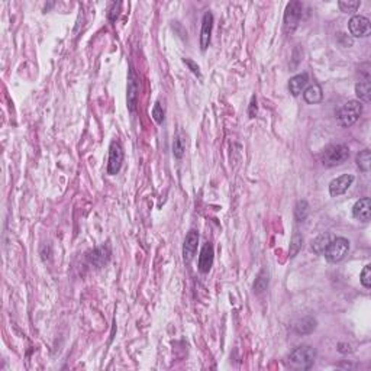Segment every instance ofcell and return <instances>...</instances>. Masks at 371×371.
<instances>
[{"label": "cell", "instance_id": "obj_17", "mask_svg": "<svg viewBox=\"0 0 371 371\" xmlns=\"http://www.w3.org/2000/svg\"><path fill=\"white\" fill-rule=\"evenodd\" d=\"M355 95L360 99V102L364 103H370L371 100V84L370 81L363 80L358 81L355 84Z\"/></svg>", "mask_w": 371, "mask_h": 371}, {"label": "cell", "instance_id": "obj_4", "mask_svg": "<svg viewBox=\"0 0 371 371\" xmlns=\"http://www.w3.org/2000/svg\"><path fill=\"white\" fill-rule=\"evenodd\" d=\"M302 15H303V5L300 2L293 0L287 5L284 12V19H283L286 33H293L298 29L299 24L302 21Z\"/></svg>", "mask_w": 371, "mask_h": 371}, {"label": "cell", "instance_id": "obj_20", "mask_svg": "<svg viewBox=\"0 0 371 371\" xmlns=\"http://www.w3.org/2000/svg\"><path fill=\"white\" fill-rule=\"evenodd\" d=\"M302 247H303V236L296 231V232L293 234V236H291L290 247H289V257H290V258H294L299 252H300Z\"/></svg>", "mask_w": 371, "mask_h": 371}, {"label": "cell", "instance_id": "obj_7", "mask_svg": "<svg viewBox=\"0 0 371 371\" xmlns=\"http://www.w3.org/2000/svg\"><path fill=\"white\" fill-rule=\"evenodd\" d=\"M348 29L354 38H364L368 36L371 31L370 19L361 15H354L348 22Z\"/></svg>", "mask_w": 371, "mask_h": 371}, {"label": "cell", "instance_id": "obj_3", "mask_svg": "<svg viewBox=\"0 0 371 371\" xmlns=\"http://www.w3.org/2000/svg\"><path fill=\"white\" fill-rule=\"evenodd\" d=\"M349 157V148L344 144L328 146L322 154V164L326 167H335L345 162Z\"/></svg>", "mask_w": 371, "mask_h": 371}, {"label": "cell", "instance_id": "obj_22", "mask_svg": "<svg viewBox=\"0 0 371 371\" xmlns=\"http://www.w3.org/2000/svg\"><path fill=\"white\" fill-rule=\"evenodd\" d=\"M309 212H310L309 203L306 200H299L296 203V208H294V218L298 222H305L309 216Z\"/></svg>", "mask_w": 371, "mask_h": 371}, {"label": "cell", "instance_id": "obj_19", "mask_svg": "<svg viewBox=\"0 0 371 371\" xmlns=\"http://www.w3.org/2000/svg\"><path fill=\"white\" fill-rule=\"evenodd\" d=\"M329 242H331V235L329 234L319 235L315 241L312 242V250H313V252H316V254H323L325 250H326V247L329 245Z\"/></svg>", "mask_w": 371, "mask_h": 371}, {"label": "cell", "instance_id": "obj_9", "mask_svg": "<svg viewBox=\"0 0 371 371\" xmlns=\"http://www.w3.org/2000/svg\"><path fill=\"white\" fill-rule=\"evenodd\" d=\"M197 244H199V232L197 231H189V234L186 235L184 245H183V258L189 264L192 263V259L196 255V251H197Z\"/></svg>", "mask_w": 371, "mask_h": 371}, {"label": "cell", "instance_id": "obj_12", "mask_svg": "<svg viewBox=\"0 0 371 371\" xmlns=\"http://www.w3.org/2000/svg\"><path fill=\"white\" fill-rule=\"evenodd\" d=\"M370 212H371V200L370 197H363L360 200H357L353 208V216L360 222L367 224L370 220Z\"/></svg>", "mask_w": 371, "mask_h": 371}, {"label": "cell", "instance_id": "obj_5", "mask_svg": "<svg viewBox=\"0 0 371 371\" xmlns=\"http://www.w3.org/2000/svg\"><path fill=\"white\" fill-rule=\"evenodd\" d=\"M348 251H349V241H348L347 238L338 236L333 241L329 242V245L326 247L323 255L329 263H339V261H342V259L345 258Z\"/></svg>", "mask_w": 371, "mask_h": 371}, {"label": "cell", "instance_id": "obj_28", "mask_svg": "<svg viewBox=\"0 0 371 371\" xmlns=\"http://www.w3.org/2000/svg\"><path fill=\"white\" fill-rule=\"evenodd\" d=\"M183 61H184V64H186V65H189V68L192 70V73L196 74L197 77H202V74H200V68H199V65L194 64V63H193V61H192V60H187V58H184Z\"/></svg>", "mask_w": 371, "mask_h": 371}, {"label": "cell", "instance_id": "obj_26", "mask_svg": "<svg viewBox=\"0 0 371 371\" xmlns=\"http://www.w3.org/2000/svg\"><path fill=\"white\" fill-rule=\"evenodd\" d=\"M153 118H154V121L157 122L158 125H161L162 122H164V109H162V106L160 102H157L155 106H154Z\"/></svg>", "mask_w": 371, "mask_h": 371}, {"label": "cell", "instance_id": "obj_10", "mask_svg": "<svg viewBox=\"0 0 371 371\" xmlns=\"http://www.w3.org/2000/svg\"><path fill=\"white\" fill-rule=\"evenodd\" d=\"M212 29H213V15H212V12L208 10L203 15L202 29H200V48H202V51H206L209 47Z\"/></svg>", "mask_w": 371, "mask_h": 371}, {"label": "cell", "instance_id": "obj_6", "mask_svg": "<svg viewBox=\"0 0 371 371\" xmlns=\"http://www.w3.org/2000/svg\"><path fill=\"white\" fill-rule=\"evenodd\" d=\"M123 162V148L119 141H113L109 146V161H107V173L115 176L121 171Z\"/></svg>", "mask_w": 371, "mask_h": 371}, {"label": "cell", "instance_id": "obj_23", "mask_svg": "<svg viewBox=\"0 0 371 371\" xmlns=\"http://www.w3.org/2000/svg\"><path fill=\"white\" fill-rule=\"evenodd\" d=\"M360 5H361V2H358V0H342V2H339L338 6L339 9L342 10V12H345V13H353L355 12L357 9L360 8Z\"/></svg>", "mask_w": 371, "mask_h": 371}, {"label": "cell", "instance_id": "obj_1", "mask_svg": "<svg viewBox=\"0 0 371 371\" xmlns=\"http://www.w3.org/2000/svg\"><path fill=\"white\" fill-rule=\"evenodd\" d=\"M316 358L315 348L309 347V345H302L298 347L289 357V363L293 368L299 370H309Z\"/></svg>", "mask_w": 371, "mask_h": 371}, {"label": "cell", "instance_id": "obj_27", "mask_svg": "<svg viewBox=\"0 0 371 371\" xmlns=\"http://www.w3.org/2000/svg\"><path fill=\"white\" fill-rule=\"evenodd\" d=\"M264 275H266V271H263L261 274L258 275V279H257V282L254 284V289L258 291H263L266 290L267 286H268V279H264Z\"/></svg>", "mask_w": 371, "mask_h": 371}, {"label": "cell", "instance_id": "obj_14", "mask_svg": "<svg viewBox=\"0 0 371 371\" xmlns=\"http://www.w3.org/2000/svg\"><path fill=\"white\" fill-rule=\"evenodd\" d=\"M109 258H110V250L107 247H99L96 250L91 251L90 255H87L90 264L96 267L105 266L106 263L109 261Z\"/></svg>", "mask_w": 371, "mask_h": 371}, {"label": "cell", "instance_id": "obj_16", "mask_svg": "<svg viewBox=\"0 0 371 371\" xmlns=\"http://www.w3.org/2000/svg\"><path fill=\"white\" fill-rule=\"evenodd\" d=\"M307 81H309V76L306 73L298 74V76L291 77L290 81H289V90H290L291 95L293 96H299L306 87Z\"/></svg>", "mask_w": 371, "mask_h": 371}, {"label": "cell", "instance_id": "obj_25", "mask_svg": "<svg viewBox=\"0 0 371 371\" xmlns=\"http://www.w3.org/2000/svg\"><path fill=\"white\" fill-rule=\"evenodd\" d=\"M360 282H361V284H363L365 289H370L371 287V266L364 267V270L361 271Z\"/></svg>", "mask_w": 371, "mask_h": 371}, {"label": "cell", "instance_id": "obj_8", "mask_svg": "<svg viewBox=\"0 0 371 371\" xmlns=\"http://www.w3.org/2000/svg\"><path fill=\"white\" fill-rule=\"evenodd\" d=\"M354 176L353 174H342L339 177L333 178L329 183V193L332 197H338L341 194H344L348 189L354 183Z\"/></svg>", "mask_w": 371, "mask_h": 371}, {"label": "cell", "instance_id": "obj_11", "mask_svg": "<svg viewBox=\"0 0 371 371\" xmlns=\"http://www.w3.org/2000/svg\"><path fill=\"white\" fill-rule=\"evenodd\" d=\"M138 91H139V86H138L137 74L134 71V68L131 67L129 73H128V107L131 112H135L138 102Z\"/></svg>", "mask_w": 371, "mask_h": 371}, {"label": "cell", "instance_id": "obj_29", "mask_svg": "<svg viewBox=\"0 0 371 371\" xmlns=\"http://www.w3.org/2000/svg\"><path fill=\"white\" fill-rule=\"evenodd\" d=\"M254 107L257 109V106H255V97H252V100H251V106H250V116H251V118H254V116H255Z\"/></svg>", "mask_w": 371, "mask_h": 371}, {"label": "cell", "instance_id": "obj_24", "mask_svg": "<svg viewBox=\"0 0 371 371\" xmlns=\"http://www.w3.org/2000/svg\"><path fill=\"white\" fill-rule=\"evenodd\" d=\"M173 154H174V157L180 160L181 157H183V154H184V144H183V139L180 137H177L174 139V144H173Z\"/></svg>", "mask_w": 371, "mask_h": 371}, {"label": "cell", "instance_id": "obj_21", "mask_svg": "<svg viewBox=\"0 0 371 371\" xmlns=\"http://www.w3.org/2000/svg\"><path fill=\"white\" fill-rule=\"evenodd\" d=\"M357 165L360 167L361 171L364 173H368L371 167V153L370 150H364L361 153H358L357 155Z\"/></svg>", "mask_w": 371, "mask_h": 371}, {"label": "cell", "instance_id": "obj_15", "mask_svg": "<svg viewBox=\"0 0 371 371\" xmlns=\"http://www.w3.org/2000/svg\"><path fill=\"white\" fill-rule=\"evenodd\" d=\"M323 93H322V87L318 84V83H313L310 84L309 87L303 90V99L305 102L309 103V105H316L322 100Z\"/></svg>", "mask_w": 371, "mask_h": 371}, {"label": "cell", "instance_id": "obj_2", "mask_svg": "<svg viewBox=\"0 0 371 371\" xmlns=\"http://www.w3.org/2000/svg\"><path fill=\"white\" fill-rule=\"evenodd\" d=\"M363 113V105L360 100H349L338 110V123L342 128L353 126Z\"/></svg>", "mask_w": 371, "mask_h": 371}, {"label": "cell", "instance_id": "obj_18", "mask_svg": "<svg viewBox=\"0 0 371 371\" xmlns=\"http://www.w3.org/2000/svg\"><path fill=\"white\" fill-rule=\"evenodd\" d=\"M316 328V321L313 318H305L302 319L300 322L294 326V329L298 332L299 335H307V333H312L315 331Z\"/></svg>", "mask_w": 371, "mask_h": 371}, {"label": "cell", "instance_id": "obj_13", "mask_svg": "<svg viewBox=\"0 0 371 371\" xmlns=\"http://www.w3.org/2000/svg\"><path fill=\"white\" fill-rule=\"evenodd\" d=\"M213 255H215L213 247L210 245L209 242L205 244L202 251H200V255H199V264H197V268H199L200 273H203V274L209 273L210 268L213 266Z\"/></svg>", "mask_w": 371, "mask_h": 371}]
</instances>
